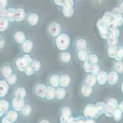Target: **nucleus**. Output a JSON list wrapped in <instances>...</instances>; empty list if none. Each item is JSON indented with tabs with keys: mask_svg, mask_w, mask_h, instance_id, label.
I'll return each instance as SVG.
<instances>
[{
	"mask_svg": "<svg viewBox=\"0 0 123 123\" xmlns=\"http://www.w3.org/2000/svg\"><path fill=\"white\" fill-rule=\"evenodd\" d=\"M105 108L106 103L105 101L88 103L84 107L83 115L86 119H98L100 115L104 114Z\"/></svg>",
	"mask_w": 123,
	"mask_h": 123,
	"instance_id": "f257e3e1",
	"label": "nucleus"
},
{
	"mask_svg": "<svg viewBox=\"0 0 123 123\" xmlns=\"http://www.w3.org/2000/svg\"><path fill=\"white\" fill-rule=\"evenodd\" d=\"M36 57L32 54H23L19 53L14 58L12 65L17 73H24L26 68L31 65V62Z\"/></svg>",
	"mask_w": 123,
	"mask_h": 123,
	"instance_id": "f03ea898",
	"label": "nucleus"
},
{
	"mask_svg": "<svg viewBox=\"0 0 123 123\" xmlns=\"http://www.w3.org/2000/svg\"><path fill=\"white\" fill-rule=\"evenodd\" d=\"M71 44V39L69 34L62 31L60 35L53 39V46L59 52L68 51Z\"/></svg>",
	"mask_w": 123,
	"mask_h": 123,
	"instance_id": "7ed1b4c3",
	"label": "nucleus"
},
{
	"mask_svg": "<svg viewBox=\"0 0 123 123\" xmlns=\"http://www.w3.org/2000/svg\"><path fill=\"white\" fill-rule=\"evenodd\" d=\"M46 32L49 38L55 39L62 32V24L59 20H51L47 26Z\"/></svg>",
	"mask_w": 123,
	"mask_h": 123,
	"instance_id": "20e7f679",
	"label": "nucleus"
},
{
	"mask_svg": "<svg viewBox=\"0 0 123 123\" xmlns=\"http://www.w3.org/2000/svg\"><path fill=\"white\" fill-rule=\"evenodd\" d=\"M72 48L74 51L91 50L90 42L85 36H77L72 43Z\"/></svg>",
	"mask_w": 123,
	"mask_h": 123,
	"instance_id": "39448f33",
	"label": "nucleus"
},
{
	"mask_svg": "<svg viewBox=\"0 0 123 123\" xmlns=\"http://www.w3.org/2000/svg\"><path fill=\"white\" fill-rule=\"evenodd\" d=\"M42 15L41 12L37 10H31L27 12L26 17L25 21V24L30 27H36L41 22Z\"/></svg>",
	"mask_w": 123,
	"mask_h": 123,
	"instance_id": "423d86ee",
	"label": "nucleus"
},
{
	"mask_svg": "<svg viewBox=\"0 0 123 123\" xmlns=\"http://www.w3.org/2000/svg\"><path fill=\"white\" fill-rule=\"evenodd\" d=\"M47 87V84H45L42 81H38L36 82L32 89L33 95L39 100H45Z\"/></svg>",
	"mask_w": 123,
	"mask_h": 123,
	"instance_id": "0eeeda50",
	"label": "nucleus"
},
{
	"mask_svg": "<svg viewBox=\"0 0 123 123\" xmlns=\"http://www.w3.org/2000/svg\"><path fill=\"white\" fill-rule=\"evenodd\" d=\"M106 108L104 115L108 118H111L113 116L114 111L119 107L118 100L114 97H108L105 100Z\"/></svg>",
	"mask_w": 123,
	"mask_h": 123,
	"instance_id": "6e6552de",
	"label": "nucleus"
},
{
	"mask_svg": "<svg viewBox=\"0 0 123 123\" xmlns=\"http://www.w3.org/2000/svg\"><path fill=\"white\" fill-rule=\"evenodd\" d=\"M58 63L63 66H70L73 62V56L69 51L59 52L57 57Z\"/></svg>",
	"mask_w": 123,
	"mask_h": 123,
	"instance_id": "1a4fd4ad",
	"label": "nucleus"
},
{
	"mask_svg": "<svg viewBox=\"0 0 123 123\" xmlns=\"http://www.w3.org/2000/svg\"><path fill=\"white\" fill-rule=\"evenodd\" d=\"M110 27V25L105 22L102 18L98 19L96 23V28L98 30L100 38L104 40H106L109 36Z\"/></svg>",
	"mask_w": 123,
	"mask_h": 123,
	"instance_id": "9d476101",
	"label": "nucleus"
},
{
	"mask_svg": "<svg viewBox=\"0 0 123 123\" xmlns=\"http://www.w3.org/2000/svg\"><path fill=\"white\" fill-rule=\"evenodd\" d=\"M74 79L72 74L66 71L60 72V86L72 90Z\"/></svg>",
	"mask_w": 123,
	"mask_h": 123,
	"instance_id": "9b49d317",
	"label": "nucleus"
},
{
	"mask_svg": "<svg viewBox=\"0 0 123 123\" xmlns=\"http://www.w3.org/2000/svg\"><path fill=\"white\" fill-rule=\"evenodd\" d=\"M121 80L120 74L111 68L110 71L108 73L107 86L110 88L117 87L119 86Z\"/></svg>",
	"mask_w": 123,
	"mask_h": 123,
	"instance_id": "f8f14e48",
	"label": "nucleus"
},
{
	"mask_svg": "<svg viewBox=\"0 0 123 123\" xmlns=\"http://www.w3.org/2000/svg\"><path fill=\"white\" fill-rule=\"evenodd\" d=\"M61 12L67 19L72 17L74 14V0H65L61 7Z\"/></svg>",
	"mask_w": 123,
	"mask_h": 123,
	"instance_id": "ddd939ff",
	"label": "nucleus"
},
{
	"mask_svg": "<svg viewBox=\"0 0 123 123\" xmlns=\"http://www.w3.org/2000/svg\"><path fill=\"white\" fill-rule=\"evenodd\" d=\"M18 46L20 53L23 54H32L35 47V44L33 38H27L22 44Z\"/></svg>",
	"mask_w": 123,
	"mask_h": 123,
	"instance_id": "4468645a",
	"label": "nucleus"
},
{
	"mask_svg": "<svg viewBox=\"0 0 123 123\" xmlns=\"http://www.w3.org/2000/svg\"><path fill=\"white\" fill-rule=\"evenodd\" d=\"M94 87H91L81 82L79 88V94L83 99H88L92 97L94 94Z\"/></svg>",
	"mask_w": 123,
	"mask_h": 123,
	"instance_id": "2eb2a0df",
	"label": "nucleus"
},
{
	"mask_svg": "<svg viewBox=\"0 0 123 123\" xmlns=\"http://www.w3.org/2000/svg\"><path fill=\"white\" fill-rule=\"evenodd\" d=\"M15 72H16L14 69L13 65H11L10 63L4 62L1 65L0 74H1V78L7 80Z\"/></svg>",
	"mask_w": 123,
	"mask_h": 123,
	"instance_id": "dca6fc26",
	"label": "nucleus"
},
{
	"mask_svg": "<svg viewBox=\"0 0 123 123\" xmlns=\"http://www.w3.org/2000/svg\"><path fill=\"white\" fill-rule=\"evenodd\" d=\"M47 84L56 89L60 87V72H53L49 73L47 77Z\"/></svg>",
	"mask_w": 123,
	"mask_h": 123,
	"instance_id": "f3484780",
	"label": "nucleus"
},
{
	"mask_svg": "<svg viewBox=\"0 0 123 123\" xmlns=\"http://www.w3.org/2000/svg\"><path fill=\"white\" fill-rule=\"evenodd\" d=\"M72 90L66 88L59 87L56 89V101H64L68 97L71 96Z\"/></svg>",
	"mask_w": 123,
	"mask_h": 123,
	"instance_id": "a211bd4d",
	"label": "nucleus"
},
{
	"mask_svg": "<svg viewBox=\"0 0 123 123\" xmlns=\"http://www.w3.org/2000/svg\"><path fill=\"white\" fill-rule=\"evenodd\" d=\"M91 50L77 51L74 52V57L75 60L80 65L86 61L88 60L89 53Z\"/></svg>",
	"mask_w": 123,
	"mask_h": 123,
	"instance_id": "6ab92c4d",
	"label": "nucleus"
},
{
	"mask_svg": "<svg viewBox=\"0 0 123 123\" xmlns=\"http://www.w3.org/2000/svg\"><path fill=\"white\" fill-rule=\"evenodd\" d=\"M60 122L66 123L67 121L72 116V109L68 106H62L60 110Z\"/></svg>",
	"mask_w": 123,
	"mask_h": 123,
	"instance_id": "aec40b11",
	"label": "nucleus"
},
{
	"mask_svg": "<svg viewBox=\"0 0 123 123\" xmlns=\"http://www.w3.org/2000/svg\"><path fill=\"white\" fill-rule=\"evenodd\" d=\"M13 98H21L25 99L27 97V91L25 87L22 86H15L12 90Z\"/></svg>",
	"mask_w": 123,
	"mask_h": 123,
	"instance_id": "412c9836",
	"label": "nucleus"
},
{
	"mask_svg": "<svg viewBox=\"0 0 123 123\" xmlns=\"http://www.w3.org/2000/svg\"><path fill=\"white\" fill-rule=\"evenodd\" d=\"M82 83L88 86L95 88L96 86L98 85L97 76L96 75L91 74V73H89V74L85 73L83 78Z\"/></svg>",
	"mask_w": 123,
	"mask_h": 123,
	"instance_id": "4be33fe9",
	"label": "nucleus"
},
{
	"mask_svg": "<svg viewBox=\"0 0 123 123\" xmlns=\"http://www.w3.org/2000/svg\"><path fill=\"white\" fill-rule=\"evenodd\" d=\"M12 38L14 42L20 46L25 41L27 37L25 33L22 30H15L12 34Z\"/></svg>",
	"mask_w": 123,
	"mask_h": 123,
	"instance_id": "5701e85b",
	"label": "nucleus"
},
{
	"mask_svg": "<svg viewBox=\"0 0 123 123\" xmlns=\"http://www.w3.org/2000/svg\"><path fill=\"white\" fill-rule=\"evenodd\" d=\"M25 104V100L24 99H21V98H13L12 103H11L12 108L17 111L18 112H20Z\"/></svg>",
	"mask_w": 123,
	"mask_h": 123,
	"instance_id": "b1692460",
	"label": "nucleus"
},
{
	"mask_svg": "<svg viewBox=\"0 0 123 123\" xmlns=\"http://www.w3.org/2000/svg\"><path fill=\"white\" fill-rule=\"evenodd\" d=\"M98 86L100 87L107 86L108 81V73L105 70H101L97 74Z\"/></svg>",
	"mask_w": 123,
	"mask_h": 123,
	"instance_id": "393cba45",
	"label": "nucleus"
},
{
	"mask_svg": "<svg viewBox=\"0 0 123 123\" xmlns=\"http://www.w3.org/2000/svg\"><path fill=\"white\" fill-rule=\"evenodd\" d=\"M11 87L7 80L1 78L0 80V97L1 99L4 98L8 94Z\"/></svg>",
	"mask_w": 123,
	"mask_h": 123,
	"instance_id": "a878e982",
	"label": "nucleus"
},
{
	"mask_svg": "<svg viewBox=\"0 0 123 123\" xmlns=\"http://www.w3.org/2000/svg\"><path fill=\"white\" fill-rule=\"evenodd\" d=\"M27 12H26L24 8L19 7H17L16 16H15V22L17 23H21V22H25Z\"/></svg>",
	"mask_w": 123,
	"mask_h": 123,
	"instance_id": "bb28decb",
	"label": "nucleus"
},
{
	"mask_svg": "<svg viewBox=\"0 0 123 123\" xmlns=\"http://www.w3.org/2000/svg\"><path fill=\"white\" fill-rule=\"evenodd\" d=\"M10 103L8 100L4 99H1L0 100V116L3 117L4 115L7 113L9 110Z\"/></svg>",
	"mask_w": 123,
	"mask_h": 123,
	"instance_id": "cd10ccee",
	"label": "nucleus"
},
{
	"mask_svg": "<svg viewBox=\"0 0 123 123\" xmlns=\"http://www.w3.org/2000/svg\"><path fill=\"white\" fill-rule=\"evenodd\" d=\"M111 69L113 70L120 75L123 74V61L113 60L111 64Z\"/></svg>",
	"mask_w": 123,
	"mask_h": 123,
	"instance_id": "c85d7f7f",
	"label": "nucleus"
},
{
	"mask_svg": "<svg viewBox=\"0 0 123 123\" xmlns=\"http://www.w3.org/2000/svg\"><path fill=\"white\" fill-rule=\"evenodd\" d=\"M105 47L117 46L119 44V38L111 35H109L107 39L105 40Z\"/></svg>",
	"mask_w": 123,
	"mask_h": 123,
	"instance_id": "c756f323",
	"label": "nucleus"
},
{
	"mask_svg": "<svg viewBox=\"0 0 123 123\" xmlns=\"http://www.w3.org/2000/svg\"><path fill=\"white\" fill-rule=\"evenodd\" d=\"M45 100L47 101H54L56 100V88L48 86L45 94Z\"/></svg>",
	"mask_w": 123,
	"mask_h": 123,
	"instance_id": "7c9ffc66",
	"label": "nucleus"
},
{
	"mask_svg": "<svg viewBox=\"0 0 123 123\" xmlns=\"http://www.w3.org/2000/svg\"><path fill=\"white\" fill-rule=\"evenodd\" d=\"M31 65L33 68V69L34 70V72L36 73V74H37L38 73H39L42 70V65L41 63V60L39 58H37L36 57L33 59V60L31 62Z\"/></svg>",
	"mask_w": 123,
	"mask_h": 123,
	"instance_id": "2f4dec72",
	"label": "nucleus"
},
{
	"mask_svg": "<svg viewBox=\"0 0 123 123\" xmlns=\"http://www.w3.org/2000/svg\"><path fill=\"white\" fill-rule=\"evenodd\" d=\"M119 46V45H118ZM118 46H108L106 47V53L110 58L115 60L116 58L117 52H118Z\"/></svg>",
	"mask_w": 123,
	"mask_h": 123,
	"instance_id": "473e14b6",
	"label": "nucleus"
},
{
	"mask_svg": "<svg viewBox=\"0 0 123 123\" xmlns=\"http://www.w3.org/2000/svg\"><path fill=\"white\" fill-rule=\"evenodd\" d=\"M123 25V16L121 14H115V18L113 21L112 23L110 25V27H116V28H120Z\"/></svg>",
	"mask_w": 123,
	"mask_h": 123,
	"instance_id": "72a5a7b5",
	"label": "nucleus"
},
{
	"mask_svg": "<svg viewBox=\"0 0 123 123\" xmlns=\"http://www.w3.org/2000/svg\"><path fill=\"white\" fill-rule=\"evenodd\" d=\"M16 12L17 7H8V8H7L6 18L9 20L11 23L15 22Z\"/></svg>",
	"mask_w": 123,
	"mask_h": 123,
	"instance_id": "f704fd0d",
	"label": "nucleus"
},
{
	"mask_svg": "<svg viewBox=\"0 0 123 123\" xmlns=\"http://www.w3.org/2000/svg\"><path fill=\"white\" fill-rule=\"evenodd\" d=\"M101 18L105 22L108 23L110 25H111L113 21L114 20V18H115V14L113 13V12L111 11H106V12L103 14L102 17Z\"/></svg>",
	"mask_w": 123,
	"mask_h": 123,
	"instance_id": "c9c22d12",
	"label": "nucleus"
},
{
	"mask_svg": "<svg viewBox=\"0 0 123 123\" xmlns=\"http://www.w3.org/2000/svg\"><path fill=\"white\" fill-rule=\"evenodd\" d=\"M11 22L6 17L0 18V31L1 33H3L6 31H7V29L9 27Z\"/></svg>",
	"mask_w": 123,
	"mask_h": 123,
	"instance_id": "e433bc0d",
	"label": "nucleus"
},
{
	"mask_svg": "<svg viewBox=\"0 0 123 123\" xmlns=\"http://www.w3.org/2000/svg\"><path fill=\"white\" fill-rule=\"evenodd\" d=\"M88 61L91 64H99L100 58H99L98 54L96 52L91 51L90 53H89Z\"/></svg>",
	"mask_w": 123,
	"mask_h": 123,
	"instance_id": "4c0bfd02",
	"label": "nucleus"
},
{
	"mask_svg": "<svg viewBox=\"0 0 123 123\" xmlns=\"http://www.w3.org/2000/svg\"><path fill=\"white\" fill-rule=\"evenodd\" d=\"M32 111H33V108L31 106V105L29 104V103H26L23 109L21 110L20 113L22 116L26 118V117L31 116Z\"/></svg>",
	"mask_w": 123,
	"mask_h": 123,
	"instance_id": "58836bf2",
	"label": "nucleus"
},
{
	"mask_svg": "<svg viewBox=\"0 0 123 123\" xmlns=\"http://www.w3.org/2000/svg\"><path fill=\"white\" fill-rule=\"evenodd\" d=\"M6 116L7 117L10 121L14 123V122L17 121L18 118V113L17 111L14 110V109H12V110H9L7 111Z\"/></svg>",
	"mask_w": 123,
	"mask_h": 123,
	"instance_id": "ea45409f",
	"label": "nucleus"
},
{
	"mask_svg": "<svg viewBox=\"0 0 123 123\" xmlns=\"http://www.w3.org/2000/svg\"><path fill=\"white\" fill-rule=\"evenodd\" d=\"M17 72L14 73V74H12L8 79H7V81L8 84H9L10 87H13L14 88V87L16 86V84L17 83L18 81V76L17 74Z\"/></svg>",
	"mask_w": 123,
	"mask_h": 123,
	"instance_id": "a19ab883",
	"label": "nucleus"
},
{
	"mask_svg": "<svg viewBox=\"0 0 123 123\" xmlns=\"http://www.w3.org/2000/svg\"><path fill=\"white\" fill-rule=\"evenodd\" d=\"M123 113L122 112V111L119 108H116V110H115V111H114L113 118L114 120L115 121H116L117 122H119L122 119V118H123Z\"/></svg>",
	"mask_w": 123,
	"mask_h": 123,
	"instance_id": "79ce46f5",
	"label": "nucleus"
},
{
	"mask_svg": "<svg viewBox=\"0 0 123 123\" xmlns=\"http://www.w3.org/2000/svg\"><path fill=\"white\" fill-rule=\"evenodd\" d=\"M116 60L118 61H123V44H119L118 46V52L116 54Z\"/></svg>",
	"mask_w": 123,
	"mask_h": 123,
	"instance_id": "37998d69",
	"label": "nucleus"
},
{
	"mask_svg": "<svg viewBox=\"0 0 123 123\" xmlns=\"http://www.w3.org/2000/svg\"><path fill=\"white\" fill-rule=\"evenodd\" d=\"M81 67L83 68V70L86 74L91 73V64L89 63V61H86L84 63L81 64Z\"/></svg>",
	"mask_w": 123,
	"mask_h": 123,
	"instance_id": "c03bdc74",
	"label": "nucleus"
},
{
	"mask_svg": "<svg viewBox=\"0 0 123 123\" xmlns=\"http://www.w3.org/2000/svg\"><path fill=\"white\" fill-rule=\"evenodd\" d=\"M101 67L100 64H91V73L96 75L101 71Z\"/></svg>",
	"mask_w": 123,
	"mask_h": 123,
	"instance_id": "a18cd8bd",
	"label": "nucleus"
},
{
	"mask_svg": "<svg viewBox=\"0 0 123 123\" xmlns=\"http://www.w3.org/2000/svg\"><path fill=\"white\" fill-rule=\"evenodd\" d=\"M6 45H7V38H6V36L3 35V33L1 34V37H0V47H1V51H3V49L5 48Z\"/></svg>",
	"mask_w": 123,
	"mask_h": 123,
	"instance_id": "49530a36",
	"label": "nucleus"
},
{
	"mask_svg": "<svg viewBox=\"0 0 123 123\" xmlns=\"http://www.w3.org/2000/svg\"><path fill=\"white\" fill-rule=\"evenodd\" d=\"M23 74L26 76H34V75H36L34 70L33 69V68H32L31 65H30V66H28L26 68V69L25 70Z\"/></svg>",
	"mask_w": 123,
	"mask_h": 123,
	"instance_id": "de8ad7c7",
	"label": "nucleus"
},
{
	"mask_svg": "<svg viewBox=\"0 0 123 123\" xmlns=\"http://www.w3.org/2000/svg\"><path fill=\"white\" fill-rule=\"evenodd\" d=\"M104 0H91V4L92 5V6L95 7H100L101 4L104 3Z\"/></svg>",
	"mask_w": 123,
	"mask_h": 123,
	"instance_id": "09e8293b",
	"label": "nucleus"
},
{
	"mask_svg": "<svg viewBox=\"0 0 123 123\" xmlns=\"http://www.w3.org/2000/svg\"><path fill=\"white\" fill-rule=\"evenodd\" d=\"M86 118L84 116H78L75 118L72 123H85Z\"/></svg>",
	"mask_w": 123,
	"mask_h": 123,
	"instance_id": "8fccbe9b",
	"label": "nucleus"
},
{
	"mask_svg": "<svg viewBox=\"0 0 123 123\" xmlns=\"http://www.w3.org/2000/svg\"><path fill=\"white\" fill-rule=\"evenodd\" d=\"M65 0H51V1L53 3L55 6L58 7H61L62 4H64Z\"/></svg>",
	"mask_w": 123,
	"mask_h": 123,
	"instance_id": "3c124183",
	"label": "nucleus"
},
{
	"mask_svg": "<svg viewBox=\"0 0 123 123\" xmlns=\"http://www.w3.org/2000/svg\"><path fill=\"white\" fill-rule=\"evenodd\" d=\"M116 6L119 10L121 14L123 16V0H118Z\"/></svg>",
	"mask_w": 123,
	"mask_h": 123,
	"instance_id": "603ef678",
	"label": "nucleus"
},
{
	"mask_svg": "<svg viewBox=\"0 0 123 123\" xmlns=\"http://www.w3.org/2000/svg\"><path fill=\"white\" fill-rule=\"evenodd\" d=\"M9 0H0V7L8 8Z\"/></svg>",
	"mask_w": 123,
	"mask_h": 123,
	"instance_id": "864d4df0",
	"label": "nucleus"
},
{
	"mask_svg": "<svg viewBox=\"0 0 123 123\" xmlns=\"http://www.w3.org/2000/svg\"><path fill=\"white\" fill-rule=\"evenodd\" d=\"M7 9L6 8L0 7V18H5L7 15Z\"/></svg>",
	"mask_w": 123,
	"mask_h": 123,
	"instance_id": "5fc2aeb1",
	"label": "nucleus"
},
{
	"mask_svg": "<svg viewBox=\"0 0 123 123\" xmlns=\"http://www.w3.org/2000/svg\"><path fill=\"white\" fill-rule=\"evenodd\" d=\"M1 123H14V122L10 121L9 119L5 116L3 117V119H2Z\"/></svg>",
	"mask_w": 123,
	"mask_h": 123,
	"instance_id": "6e6d98bb",
	"label": "nucleus"
},
{
	"mask_svg": "<svg viewBox=\"0 0 123 123\" xmlns=\"http://www.w3.org/2000/svg\"><path fill=\"white\" fill-rule=\"evenodd\" d=\"M119 88L120 92L121 93V94L123 95V79H122L121 81V83L119 85Z\"/></svg>",
	"mask_w": 123,
	"mask_h": 123,
	"instance_id": "4d7b16f0",
	"label": "nucleus"
},
{
	"mask_svg": "<svg viewBox=\"0 0 123 123\" xmlns=\"http://www.w3.org/2000/svg\"><path fill=\"white\" fill-rule=\"evenodd\" d=\"M118 108H119V109L121 110L122 112L123 113V100H121V101L119 103V107H118Z\"/></svg>",
	"mask_w": 123,
	"mask_h": 123,
	"instance_id": "13d9d810",
	"label": "nucleus"
},
{
	"mask_svg": "<svg viewBox=\"0 0 123 123\" xmlns=\"http://www.w3.org/2000/svg\"><path fill=\"white\" fill-rule=\"evenodd\" d=\"M85 123H95V120L94 119H86Z\"/></svg>",
	"mask_w": 123,
	"mask_h": 123,
	"instance_id": "bf43d9fd",
	"label": "nucleus"
},
{
	"mask_svg": "<svg viewBox=\"0 0 123 123\" xmlns=\"http://www.w3.org/2000/svg\"><path fill=\"white\" fill-rule=\"evenodd\" d=\"M39 123H50L49 121H48L47 119H42V120L40 121Z\"/></svg>",
	"mask_w": 123,
	"mask_h": 123,
	"instance_id": "052dcab7",
	"label": "nucleus"
},
{
	"mask_svg": "<svg viewBox=\"0 0 123 123\" xmlns=\"http://www.w3.org/2000/svg\"><path fill=\"white\" fill-rule=\"evenodd\" d=\"M77 1H81V0H77Z\"/></svg>",
	"mask_w": 123,
	"mask_h": 123,
	"instance_id": "680f3d73",
	"label": "nucleus"
}]
</instances>
